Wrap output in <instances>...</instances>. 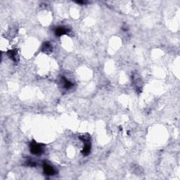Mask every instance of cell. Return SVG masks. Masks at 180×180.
Listing matches in <instances>:
<instances>
[{"label":"cell","instance_id":"cell-5","mask_svg":"<svg viewBox=\"0 0 180 180\" xmlns=\"http://www.w3.org/2000/svg\"><path fill=\"white\" fill-rule=\"evenodd\" d=\"M62 82H63V85L64 87L66 88V89H70L73 86V83L71 82H70L69 80H68L66 78H62Z\"/></svg>","mask_w":180,"mask_h":180},{"label":"cell","instance_id":"cell-3","mask_svg":"<svg viewBox=\"0 0 180 180\" xmlns=\"http://www.w3.org/2000/svg\"><path fill=\"white\" fill-rule=\"evenodd\" d=\"M68 33V30L64 27H59L55 30V35L56 36H61Z\"/></svg>","mask_w":180,"mask_h":180},{"label":"cell","instance_id":"cell-1","mask_svg":"<svg viewBox=\"0 0 180 180\" xmlns=\"http://www.w3.org/2000/svg\"><path fill=\"white\" fill-rule=\"evenodd\" d=\"M30 152L34 155H40L43 151L42 146L37 143L33 142L30 145Z\"/></svg>","mask_w":180,"mask_h":180},{"label":"cell","instance_id":"cell-6","mask_svg":"<svg viewBox=\"0 0 180 180\" xmlns=\"http://www.w3.org/2000/svg\"><path fill=\"white\" fill-rule=\"evenodd\" d=\"M42 50L44 52H51L52 50V44H49V43H45L43 45Z\"/></svg>","mask_w":180,"mask_h":180},{"label":"cell","instance_id":"cell-2","mask_svg":"<svg viewBox=\"0 0 180 180\" xmlns=\"http://www.w3.org/2000/svg\"><path fill=\"white\" fill-rule=\"evenodd\" d=\"M43 170H44V172L47 175H54L55 174V170L54 169L52 166L50 165L47 163H44L43 165Z\"/></svg>","mask_w":180,"mask_h":180},{"label":"cell","instance_id":"cell-4","mask_svg":"<svg viewBox=\"0 0 180 180\" xmlns=\"http://www.w3.org/2000/svg\"><path fill=\"white\" fill-rule=\"evenodd\" d=\"M90 149H91V145H90L89 143L86 142V144L85 145V147H84V149L82 151V153L85 156H87V155L89 153Z\"/></svg>","mask_w":180,"mask_h":180}]
</instances>
